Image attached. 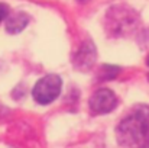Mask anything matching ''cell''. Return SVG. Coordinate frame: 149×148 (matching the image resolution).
I'll use <instances>...</instances> for the list:
<instances>
[{"label": "cell", "mask_w": 149, "mask_h": 148, "mask_svg": "<svg viewBox=\"0 0 149 148\" xmlns=\"http://www.w3.org/2000/svg\"><path fill=\"white\" fill-rule=\"evenodd\" d=\"M117 140L125 147H135L149 138V107L138 106L117 126Z\"/></svg>", "instance_id": "cell-1"}, {"label": "cell", "mask_w": 149, "mask_h": 148, "mask_svg": "<svg viewBox=\"0 0 149 148\" xmlns=\"http://www.w3.org/2000/svg\"><path fill=\"white\" fill-rule=\"evenodd\" d=\"M62 87V81L56 74H49L42 77L33 87L32 95L36 103L39 105H48L52 103L55 99L59 96Z\"/></svg>", "instance_id": "cell-2"}, {"label": "cell", "mask_w": 149, "mask_h": 148, "mask_svg": "<svg viewBox=\"0 0 149 148\" xmlns=\"http://www.w3.org/2000/svg\"><path fill=\"white\" fill-rule=\"evenodd\" d=\"M90 110L96 115H103V113H109L111 112L116 105H117V97L114 96V93L109 89H100L97 90L91 97H90Z\"/></svg>", "instance_id": "cell-3"}, {"label": "cell", "mask_w": 149, "mask_h": 148, "mask_svg": "<svg viewBox=\"0 0 149 148\" xmlns=\"http://www.w3.org/2000/svg\"><path fill=\"white\" fill-rule=\"evenodd\" d=\"M28 22H29L28 15H25L23 12H17L12 18H9V20L6 23V31L12 35L19 34L28 26Z\"/></svg>", "instance_id": "cell-4"}, {"label": "cell", "mask_w": 149, "mask_h": 148, "mask_svg": "<svg viewBox=\"0 0 149 148\" xmlns=\"http://www.w3.org/2000/svg\"><path fill=\"white\" fill-rule=\"evenodd\" d=\"M7 15H9V7L4 3H0V22L4 20Z\"/></svg>", "instance_id": "cell-5"}, {"label": "cell", "mask_w": 149, "mask_h": 148, "mask_svg": "<svg viewBox=\"0 0 149 148\" xmlns=\"http://www.w3.org/2000/svg\"><path fill=\"white\" fill-rule=\"evenodd\" d=\"M139 148H149V138H148V140H145V141L141 144V147H139Z\"/></svg>", "instance_id": "cell-6"}, {"label": "cell", "mask_w": 149, "mask_h": 148, "mask_svg": "<svg viewBox=\"0 0 149 148\" xmlns=\"http://www.w3.org/2000/svg\"><path fill=\"white\" fill-rule=\"evenodd\" d=\"M78 1H87V0H78Z\"/></svg>", "instance_id": "cell-7"}, {"label": "cell", "mask_w": 149, "mask_h": 148, "mask_svg": "<svg viewBox=\"0 0 149 148\" xmlns=\"http://www.w3.org/2000/svg\"><path fill=\"white\" fill-rule=\"evenodd\" d=\"M148 65H149V57H148Z\"/></svg>", "instance_id": "cell-8"}]
</instances>
